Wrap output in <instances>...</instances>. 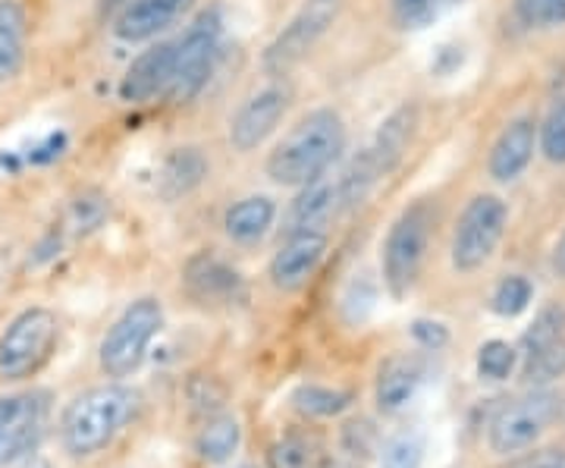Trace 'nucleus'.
<instances>
[{
    "label": "nucleus",
    "instance_id": "f257e3e1",
    "mask_svg": "<svg viewBox=\"0 0 565 468\" xmlns=\"http://www.w3.org/2000/svg\"><path fill=\"white\" fill-rule=\"evenodd\" d=\"M345 148V123L333 107L305 114L267 155V177L286 189H302L327 177Z\"/></svg>",
    "mask_w": 565,
    "mask_h": 468
},
{
    "label": "nucleus",
    "instance_id": "f03ea898",
    "mask_svg": "<svg viewBox=\"0 0 565 468\" xmlns=\"http://www.w3.org/2000/svg\"><path fill=\"white\" fill-rule=\"evenodd\" d=\"M139 408V393L122 384H104L79 393L61 418L63 449L76 459L98 456L120 437Z\"/></svg>",
    "mask_w": 565,
    "mask_h": 468
},
{
    "label": "nucleus",
    "instance_id": "7ed1b4c3",
    "mask_svg": "<svg viewBox=\"0 0 565 468\" xmlns=\"http://www.w3.org/2000/svg\"><path fill=\"white\" fill-rule=\"evenodd\" d=\"M437 224V208L422 199L408 204L403 214L393 221L384 243V284L393 299H405L422 274L427 245Z\"/></svg>",
    "mask_w": 565,
    "mask_h": 468
},
{
    "label": "nucleus",
    "instance_id": "20e7f679",
    "mask_svg": "<svg viewBox=\"0 0 565 468\" xmlns=\"http://www.w3.org/2000/svg\"><path fill=\"white\" fill-rule=\"evenodd\" d=\"M61 325L51 308L32 306L20 311L0 333V381L17 384L35 377L57 349Z\"/></svg>",
    "mask_w": 565,
    "mask_h": 468
},
{
    "label": "nucleus",
    "instance_id": "39448f33",
    "mask_svg": "<svg viewBox=\"0 0 565 468\" xmlns=\"http://www.w3.org/2000/svg\"><path fill=\"white\" fill-rule=\"evenodd\" d=\"M163 327V308L158 299H139L122 311L114 321V327L104 333L102 349H98V362L104 374L122 381L129 374H136L148 355L151 340L161 333Z\"/></svg>",
    "mask_w": 565,
    "mask_h": 468
},
{
    "label": "nucleus",
    "instance_id": "423d86ee",
    "mask_svg": "<svg viewBox=\"0 0 565 468\" xmlns=\"http://www.w3.org/2000/svg\"><path fill=\"white\" fill-rule=\"evenodd\" d=\"M223 41V20L221 10H204L199 20L192 22L180 39H177V70L173 82L167 88V98L173 104L192 102L202 92L217 57H221Z\"/></svg>",
    "mask_w": 565,
    "mask_h": 468
},
{
    "label": "nucleus",
    "instance_id": "0eeeda50",
    "mask_svg": "<svg viewBox=\"0 0 565 468\" xmlns=\"http://www.w3.org/2000/svg\"><path fill=\"white\" fill-rule=\"evenodd\" d=\"M559 412V396L553 390L534 387L525 396L505 403L490 422V449L497 456H512L534 447Z\"/></svg>",
    "mask_w": 565,
    "mask_h": 468
},
{
    "label": "nucleus",
    "instance_id": "6e6552de",
    "mask_svg": "<svg viewBox=\"0 0 565 468\" xmlns=\"http://www.w3.org/2000/svg\"><path fill=\"white\" fill-rule=\"evenodd\" d=\"M505 217H509V211L497 195H475L465 204L462 217L456 221L452 245H449L452 267L462 274L484 267L503 240Z\"/></svg>",
    "mask_w": 565,
    "mask_h": 468
},
{
    "label": "nucleus",
    "instance_id": "1a4fd4ad",
    "mask_svg": "<svg viewBox=\"0 0 565 468\" xmlns=\"http://www.w3.org/2000/svg\"><path fill=\"white\" fill-rule=\"evenodd\" d=\"M343 0H305L299 13L282 25V32L264 51L267 76H286L315 51V44L330 32L340 17Z\"/></svg>",
    "mask_w": 565,
    "mask_h": 468
},
{
    "label": "nucleus",
    "instance_id": "9d476101",
    "mask_svg": "<svg viewBox=\"0 0 565 468\" xmlns=\"http://www.w3.org/2000/svg\"><path fill=\"white\" fill-rule=\"evenodd\" d=\"M47 415L51 396L44 390L0 396V468L39 447L47 430Z\"/></svg>",
    "mask_w": 565,
    "mask_h": 468
},
{
    "label": "nucleus",
    "instance_id": "9b49d317",
    "mask_svg": "<svg viewBox=\"0 0 565 468\" xmlns=\"http://www.w3.org/2000/svg\"><path fill=\"white\" fill-rule=\"evenodd\" d=\"M289 88L286 85H267L262 92H255L248 102L233 114V120H230V145L239 151V155H248V151H255L258 145H264L270 136H274V129L280 126V120L286 117V110H289Z\"/></svg>",
    "mask_w": 565,
    "mask_h": 468
},
{
    "label": "nucleus",
    "instance_id": "f8f14e48",
    "mask_svg": "<svg viewBox=\"0 0 565 468\" xmlns=\"http://www.w3.org/2000/svg\"><path fill=\"white\" fill-rule=\"evenodd\" d=\"M182 284H185V292L199 306H239L248 296L243 274L236 267L226 265L217 255H211V252L189 258V265L182 270Z\"/></svg>",
    "mask_w": 565,
    "mask_h": 468
},
{
    "label": "nucleus",
    "instance_id": "ddd939ff",
    "mask_svg": "<svg viewBox=\"0 0 565 468\" xmlns=\"http://www.w3.org/2000/svg\"><path fill=\"white\" fill-rule=\"evenodd\" d=\"M323 252H327V233H315V230L286 233V243L270 258V270H267L270 284L282 292L302 289L311 280V274L321 267Z\"/></svg>",
    "mask_w": 565,
    "mask_h": 468
},
{
    "label": "nucleus",
    "instance_id": "4468645a",
    "mask_svg": "<svg viewBox=\"0 0 565 468\" xmlns=\"http://www.w3.org/2000/svg\"><path fill=\"white\" fill-rule=\"evenodd\" d=\"M177 70V41H158L136 61L129 63L120 82V98L126 104H148L167 95Z\"/></svg>",
    "mask_w": 565,
    "mask_h": 468
},
{
    "label": "nucleus",
    "instance_id": "2eb2a0df",
    "mask_svg": "<svg viewBox=\"0 0 565 468\" xmlns=\"http://www.w3.org/2000/svg\"><path fill=\"white\" fill-rule=\"evenodd\" d=\"M192 3L195 0H126L117 10L114 35L126 44L158 39L192 10Z\"/></svg>",
    "mask_w": 565,
    "mask_h": 468
},
{
    "label": "nucleus",
    "instance_id": "dca6fc26",
    "mask_svg": "<svg viewBox=\"0 0 565 468\" xmlns=\"http://www.w3.org/2000/svg\"><path fill=\"white\" fill-rule=\"evenodd\" d=\"M534 142H537V123L531 117H519L505 126L500 139L490 148V177L497 183H512L527 170V163L534 158Z\"/></svg>",
    "mask_w": 565,
    "mask_h": 468
},
{
    "label": "nucleus",
    "instance_id": "f3484780",
    "mask_svg": "<svg viewBox=\"0 0 565 468\" xmlns=\"http://www.w3.org/2000/svg\"><path fill=\"white\" fill-rule=\"evenodd\" d=\"M340 211V189L330 180H315V183L302 185V192L296 195V202L289 208V217H286V233H305V230H315L323 233V226L330 224Z\"/></svg>",
    "mask_w": 565,
    "mask_h": 468
},
{
    "label": "nucleus",
    "instance_id": "a211bd4d",
    "mask_svg": "<svg viewBox=\"0 0 565 468\" xmlns=\"http://www.w3.org/2000/svg\"><path fill=\"white\" fill-rule=\"evenodd\" d=\"M415 129H418V107L415 104H403L396 107L377 129L374 142L367 145V151L374 155V161L381 167V173L390 177L399 163H403L408 145L415 139Z\"/></svg>",
    "mask_w": 565,
    "mask_h": 468
},
{
    "label": "nucleus",
    "instance_id": "6ab92c4d",
    "mask_svg": "<svg viewBox=\"0 0 565 468\" xmlns=\"http://www.w3.org/2000/svg\"><path fill=\"white\" fill-rule=\"evenodd\" d=\"M422 377L424 368L415 355H390L377 371V387H374L381 412H399L408 406Z\"/></svg>",
    "mask_w": 565,
    "mask_h": 468
},
{
    "label": "nucleus",
    "instance_id": "aec40b11",
    "mask_svg": "<svg viewBox=\"0 0 565 468\" xmlns=\"http://www.w3.org/2000/svg\"><path fill=\"white\" fill-rule=\"evenodd\" d=\"M29 20L20 0H0V85L13 82L25 66Z\"/></svg>",
    "mask_w": 565,
    "mask_h": 468
},
{
    "label": "nucleus",
    "instance_id": "412c9836",
    "mask_svg": "<svg viewBox=\"0 0 565 468\" xmlns=\"http://www.w3.org/2000/svg\"><path fill=\"white\" fill-rule=\"evenodd\" d=\"M274 217H277V204L267 195H248L243 202H236L226 217H223V226H226V236L233 243L252 245L267 236V230L274 226Z\"/></svg>",
    "mask_w": 565,
    "mask_h": 468
},
{
    "label": "nucleus",
    "instance_id": "4be33fe9",
    "mask_svg": "<svg viewBox=\"0 0 565 468\" xmlns=\"http://www.w3.org/2000/svg\"><path fill=\"white\" fill-rule=\"evenodd\" d=\"M207 158L199 148H173L161 167V195L163 199H182L192 189H199L207 177Z\"/></svg>",
    "mask_w": 565,
    "mask_h": 468
},
{
    "label": "nucleus",
    "instance_id": "5701e85b",
    "mask_svg": "<svg viewBox=\"0 0 565 468\" xmlns=\"http://www.w3.org/2000/svg\"><path fill=\"white\" fill-rule=\"evenodd\" d=\"M239 440H243V428L233 415H214L207 425L199 434V456L204 462H214L221 466L226 462L236 449H239Z\"/></svg>",
    "mask_w": 565,
    "mask_h": 468
},
{
    "label": "nucleus",
    "instance_id": "b1692460",
    "mask_svg": "<svg viewBox=\"0 0 565 468\" xmlns=\"http://www.w3.org/2000/svg\"><path fill=\"white\" fill-rule=\"evenodd\" d=\"M459 3L462 0H390V17H393V25L403 32H424L434 22L444 20Z\"/></svg>",
    "mask_w": 565,
    "mask_h": 468
},
{
    "label": "nucleus",
    "instance_id": "393cba45",
    "mask_svg": "<svg viewBox=\"0 0 565 468\" xmlns=\"http://www.w3.org/2000/svg\"><path fill=\"white\" fill-rule=\"evenodd\" d=\"M270 468H318L321 466V444L311 434H286L267 453Z\"/></svg>",
    "mask_w": 565,
    "mask_h": 468
},
{
    "label": "nucleus",
    "instance_id": "a878e982",
    "mask_svg": "<svg viewBox=\"0 0 565 468\" xmlns=\"http://www.w3.org/2000/svg\"><path fill=\"white\" fill-rule=\"evenodd\" d=\"M292 406L302 415H315V418H333L345 408L352 406V393L333 387H321V384H302L292 393Z\"/></svg>",
    "mask_w": 565,
    "mask_h": 468
},
{
    "label": "nucleus",
    "instance_id": "bb28decb",
    "mask_svg": "<svg viewBox=\"0 0 565 468\" xmlns=\"http://www.w3.org/2000/svg\"><path fill=\"white\" fill-rule=\"evenodd\" d=\"M565 374V337L563 340H556V343H550V347L537 349L534 355H525V371H522V377H525L527 387H544L550 381H556V377H563Z\"/></svg>",
    "mask_w": 565,
    "mask_h": 468
},
{
    "label": "nucleus",
    "instance_id": "cd10ccee",
    "mask_svg": "<svg viewBox=\"0 0 565 468\" xmlns=\"http://www.w3.org/2000/svg\"><path fill=\"white\" fill-rule=\"evenodd\" d=\"M563 337H565V308L546 306L544 311L534 318V325L525 330V337H522V349H525V355H534L537 349L550 347V343H556V340H563Z\"/></svg>",
    "mask_w": 565,
    "mask_h": 468
},
{
    "label": "nucleus",
    "instance_id": "c85d7f7f",
    "mask_svg": "<svg viewBox=\"0 0 565 468\" xmlns=\"http://www.w3.org/2000/svg\"><path fill=\"white\" fill-rule=\"evenodd\" d=\"M531 296H534V286L527 284L522 274H512V277L500 280V286L493 289L490 308H493L500 318H515V315L525 311L527 302H531Z\"/></svg>",
    "mask_w": 565,
    "mask_h": 468
},
{
    "label": "nucleus",
    "instance_id": "c756f323",
    "mask_svg": "<svg viewBox=\"0 0 565 468\" xmlns=\"http://www.w3.org/2000/svg\"><path fill=\"white\" fill-rule=\"evenodd\" d=\"M537 136H541V151L546 161L565 163V98L553 102V107L546 110Z\"/></svg>",
    "mask_w": 565,
    "mask_h": 468
},
{
    "label": "nucleus",
    "instance_id": "7c9ffc66",
    "mask_svg": "<svg viewBox=\"0 0 565 468\" xmlns=\"http://www.w3.org/2000/svg\"><path fill=\"white\" fill-rule=\"evenodd\" d=\"M515 17L527 29L565 25V0H515Z\"/></svg>",
    "mask_w": 565,
    "mask_h": 468
},
{
    "label": "nucleus",
    "instance_id": "2f4dec72",
    "mask_svg": "<svg viewBox=\"0 0 565 468\" xmlns=\"http://www.w3.org/2000/svg\"><path fill=\"white\" fill-rule=\"evenodd\" d=\"M515 362H519V352L503 340H490L478 349V374L487 381H505Z\"/></svg>",
    "mask_w": 565,
    "mask_h": 468
},
{
    "label": "nucleus",
    "instance_id": "473e14b6",
    "mask_svg": "<svg viewBox=\"0 0 565 468\" xmlns=\"http://www.w3.org/2000/svg\"><path fill=\"white\" fill-rule=\"evenodd\" d=\"M424 440L418 434L405 430L399 437H393L381 453V468H422Z\"/></svg>",
    "mask_w": 565,
    "mask_h": 468
},
{
    "label": "nucleus",
    "instance_id": "72a5a7b5",
    "mask_svg": "<svg viewBox=\"0 0 565 468\" xmlns=\"http://www.w3.org/2000/svg\"><path fill=\"white\" fill-rule=\"evenodd\" d=\"M223 387L214 381V377H204L199 374L192 384H189V400H192V408L195 412H217L223 403Z\"/></svg>",
    "mask_w": 565,
    "mask_h": 468
},
{
    "label": "nucleus",
    "instance_id": "f704fd0d",
    "mask_svg": "<svg viewBox=\"0 0 565 468\" xmlns=\"http://www.w3.org/2000/svg\"><path fill=\"white\" fill-rule=\"evenodd\" d=\"M343 440L352 456H367L374 447V428L367 422H352V425H345Z\"/></svg>",
    "mask_w": 565,
    "mask_h": 468
},
{
    "label": "nucleus",
    "instance_id": "c9c22d12",
    "mask_svg": "<svg viewBox=\"0 0 565 468\" xmlns=\"http://www.w3.org/2000/svg\"><path fill=\"white\" fill-rule=\"evenodd\" d=\"M412 333H415V340H418L424 349H440L446 340H449L446 327L437 325V321H415Z\"/></svg>",
    "mask_w": 565,
    "mask_h": 468
},
{
    "label": "nucleus",
    "instance_id": "e433bc0d",
    "mask_svg": "<svg viewBox=\"0 0 565 468\" xmlns=\"http://www.w3.org/2000/svg\"><path fill=\"white\" fill-rule=\"evenodd\" d=\"M519 468H565V449H546V453H537L534 459H527L525 466Z\"/></svg>",
    "mask_w": 565,
    "mask_h": 468
},
{
    "label": "nucleus",
    "instance_id": "4c0bfd02",
    "mask_svg": "<svg viewBox=\"0 0 565 468\" xmlns=\"http://www.w3.org/2000/svg\"><path fill=\"white\" fill-rule=\"evenodd\" d=\"M556 267H559V274H565V236L563 243H559V248H556Z\"/></svg>",
    "mask_w": 565,
    "mask_h": 468
},
{
    "label": "nucleus",
    "instance_id": "58836bf2",
    "mask_svg": "<svg viewBox=\"0 0 565 468\" xmlns=\"http://www.w3.org/2000/svg\"><path fill=\"white\" fill-rule=\"evenodd\" d=\"M122 3H126V0H102L104 10H120Z\"/></svg>",
    "mask_w": 565,
    "mask_h": 468
},
{
    "label": "nucleus",
    "instance_id": "ea45409f",
    "mask_svg": "<svg viewBox=\"0 0 565 468\" xmlns=\"http://www.w3.org/2000/svg\"><path fill=\"white\" fill-rule=\"evenodd\" d=\"M22 468H51V462H44V459H35V462H29V466Z\"/></svg>",
    "mask_w": 565,
    "mask_h": 468
}]
</instances>
